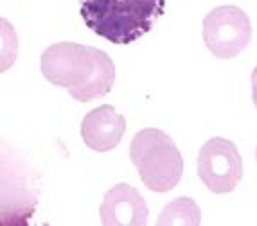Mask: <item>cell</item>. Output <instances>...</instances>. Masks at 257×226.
<instances>
[{
	"label": "cell",
	"instance_id": "obj_1",
	"mask_svg": "<svg viewBox=\"0 0 257 226\" xmlns=\"http://www.w3.org/2000/svg\"><path fill=\"white\" fill-rule=\"evenodd\" d=\"M40 69L49 83L69 90L79 103L104 97L115 83V65L101 49L60 42L43 51Z\"/></svg>",
	"mask_w": 257,
	"mask_h": 226
},
{
	"label": "cell",
	"instance_id": "obj_2",
	"mask_svg": "<svg viewBox=\"0 0 257 226\" xmlns=\"http://www.w3.org/2000/svg\"><path fill=\"white\" fill-rule=\"evenodd\" d=\"M85 26L115 45L146 36L164 15L166 0H79Z\"/></svg>",
	"mask_w": 257,
	"mask_h": 226
},
{
	"label": "cell",
	"instance_id": "obj_3",
	"mask_svg": "<svg viewBox=\"0 0 257 226\" xmlns=\"http://www.w3.org/2000/svg\"><path fill=\"white\" fill-rule=\"evenodd\" d=\"M130 158L150 190L169 192L180 183L184 158L178 145L162 129H141L130 145Z\"/></svg>",
	"mask_w": 257,
	"mask_h": 226
},
{
	"label": "cell",
	"instance_id": "obj_4",
	"mask_svg": "<svg viewBox=\"0 0 257 226\" xmlns=\"http://www.w3.org/2000/svg\"><path fill=\"white\" fill-rule=\"evenodd\" d=\"M38 203L31 167L0 138V224H26Z\"/></svg>",
	"mask_w": 257,
	"mask_h": 226
},
{
	"label": "cell",
	"instance_id": "obj_5",
	"mask_svg": "<svg viewBox=\"0 0 257 226\" xmlns=\"http://www.w3.org/2000/svg\"><path fill=\"white\" fill-rule=\"evenodd\" d=\"M252 40L248 15L237 6H219L203 18V42L219 60L239 56Z\"/></svg>",
	"mask_w": 257,
	"mask_h": 226
},
{
	"label": "cell",
	"instance_id": "obj_6",
	"mask_svg": "<svg viewBox=\"0 0 257 226\" xmlns=\"http://www.w3.org/2000/svg\"><path fill=\"white\" fill-rule=\"evenodd\" d=\"M198 178L212 194H228L243 178V158L232 140L214 137L198 153Z\"/></svg>",
	"mask_w": 257,
	"mask_h": 226
},
{
	"label": "cell",
	"instance_id": "obj_7",
	"mask_svg": "<svg viewBox=\"0 0 257 226\" xmlns=\"http://www.w3.org/2000/svg\"><path fill=\"white\" fill-rule=\"evenodd\" d=\"M99 217L104 226H146L150 210L137 188L128 183H117L104 194Z\"/></svg>",
	"mask_w": 257,
	"mask_h": 226
},
{
	"label": "cell",
	"instance_id": "obj_8",
	"mask_svg": "<svg viewBox=\"0 0 257 226\" xmlns=\"http://www.w3.org/2000/svg\"><path fill=\"white\" fill-rule=\"evenodd\" d=\"M126 131V119L110 104L94 108L83 117L81 122V138L97 153H108L115 149L120 144Z\"/></svg>",
	"mask_w": 257,
	"mask_h": 226
},
{
	"label": "cell",
	"instance_id": "obj_9",
	"mask_svg": "<svg viewBox=\"0 0 257 226\" xmlns=\"http://www.w3.org/2000/svg\"><path fill=\"white\" fill-rule=\"evenodd\" d=\"M202 222V212L193 197H176L164 206L157 219L159 226H198Z\"/></svg>",
	"mask_w": 257,
	"mask_h": 226
},
{
	"label": "cell",
	"instance_id": "obj_10",
	"mask_svg": "<svg viewBox=\"0 0 257 226\" xmlns=\"http://www.w3.org/2000/svg\"><path fill=\"white\" fill-rule=\"evenodd\" d=\"M18 58V35L13 24L0 17V74L8 72Z\"/></svg>",
	"mask_w": 257,
	"mask_h": 226
},
{
	"label": "cell",
	"instance_id": "obj_11",
	"mask_svg": "<svg viewBox=\"0 0 257 226\" xmlns=\"http://www.w3.org/2000/svg\"><path fill=\"white\" fill-rule=\"evenodd\" d=\"M252 99H253V104H255V108H257V67L252 72Z\"/></svg>",
	"mask_w": 257,
	"mask_h": 226
},
{
	"label": "cell",
	"instance_id": "obj_12",
	"mask_svg": "<svg viewBox=\"0 0 257 226\" xmlns=\"http://www.w3.org/2000/svg\"><path fill=\"white\" fill-rule=\"evenodd\" d=\"M255 160H257V147H255Z\"/></svg>",
	"mask_w": 257,
	"mask_h": 226
}]
</instances>
